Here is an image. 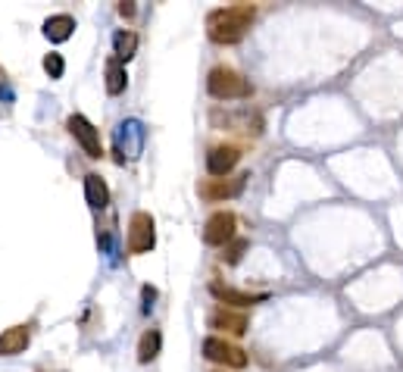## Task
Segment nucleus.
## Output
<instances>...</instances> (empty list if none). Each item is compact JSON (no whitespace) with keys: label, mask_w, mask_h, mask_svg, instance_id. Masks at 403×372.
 I'll return each mask as SVG.
<instances>
[{"label":"nucleus","mask_w":403,"mask_h":372,"mask_svg":"<svg viewBox=\"0 0 403 372\" xmlns=\"http://www.w3.org/2000/svg\"><path fill=\"white\" fill-rule=\"evenodd\" d=\"M0 97H10V88H7V72L0 69Z\"/></svg>","instance_id":"obj_22"},{"label":"nucleus","mask_w":403,"mask_h":372,"mask_svg":"<svg viewBox=\"0 0 403 372\" xmlns=\"http://www.w3.org/2000/svg\"><path fill=\"white\" fill-rule=\"evenodd\" d=\"M235 229H238L235 213H228V210L213 213L204 225V244H210V247H226L228 241H235Z\"/></svg>","instance_id":"obj_5"},{"label":"nucleus","mask_w":403,"mask_h":372,"mask_svg":"<svg viewBox=\"0 0 403 372\" xmlns=\"http://www.w3.org/2000/svg\"><path fill=\"white\" fill-rule=\"evenodd\" d=\"M247 247H250V241H247V238H235V241H228V247H226V254H222V260H226L228 266L241 263V257L247 254Z\"/></svg>","instance_id":"obj_18"},{"label":"nucleus","mask_w":403,"mask_h":372,"mask_svg":"<svg viewBox=\"0 0 403 372\" xmlns=\"http://www.w3.org/2000/svg\"><path fill=\"white\" fill-rule=\"evenodd\" d=\"M253 19H257V7L253 3H235V7L213 10L206 16V34H210L213 44H238L247 34Z\"/></svg>","instance_id":"obj_1"},{"label":"nucleus","mask_w":403,"mask_h":372,"mask_svg":"<svg viewBox=\"0 0 403 372\" xmlns=\"http://www.w3.org/2000/svg\"><path fill=\"white\" fill-rule=\"evenodd\" d=\"M210 294L216 300H222V304H235V307H253V304H263V300H266V294H244V291H238L232 285H222V282H213Z\"/></svg>","instance_id":"obj_10"},{"label":"nucleus","mask_w":403,"mask_h":372,"mask_svg":"<svg viewBox=\"0 0 403 372\" xmlns=\"http://www.w3.org/2000/svg\"><path fill=\"white\" fill-rule=\"evenodd\" d=\"M113 50H116V60L119 63H129L131 56H135V50H138V34L131 32V28H122V32H116L113 34Z\"/></svg>","instance_id":"obj_17"},{"label":"nucleus","mask_w":403,"mask_h":372,"mask_svg":"<svg viewBox=\"0 0 403 372\" xmlns=\"http://www.w3.org/2000/svg\"><path fill=\"white\" fill-rule=\"evenodd\" d=\"M204 357L210 360V363L228 366V369H244L247 366V353L241 351L238 344H232V341L219 338V335H210V338L204 341Z\"/></svg>","instance_id":"obj_3"},{"label":"nucleus","mask_w":403,"mask_h":372,"mask_svg":"<svg viewBox=\"0 0 403 372\" xmlns=\"http://www.w3.org/2000/svg\"><path fill=\"white\" fill-rule=\"evenodd\" d=\"M119 16L131 19V16H135V3H119Z\"/></svg>","instance_id":"obj_21"},{"label":"nucleus","mask_w":403,"mask_h":372,"mask_svg":"<svg viewBox=\"0 0 403 372\" xmlns=\"http://www.w3.org/2000/svg\"><path fill=\"white\" fill-rule=\"evenodd\" d=\"M206 91L216 101H241V97L253 94V85L232 66H213L206 75Z\"/></svg>","instance_id":"obj_2"},{"label":"nucleus","mask_w":403,"mask_h":372,"mask_svg":"<svg viewBox=\"0 0 403 372\" xmlns=\"http://www.w3.org/2000/svg\"><path fill=\"white\" fill-rule=\"evenodd\" d=\"M157 244V225H153L151 213L138 210L129 219V254H147Z\"/></svg>","instance_id":"obj_4"},{"label":"nucleus","mask_w":403,"mask_h":372,"mask_svg":"<svg viewBox=\"0 0 403 372\" xmlns=\"http://www.w3.org/2000/svg\"><path fill=\"white\" fill-rule=\"evenodd\" d=\"M238 160H241V150L235 144H219V147H213L206 154V172L213 178H226L238 166Z\"/></svg>","instance_id":"obj_7"},{"label":"nucleus","mask_w":403,"mask_h":372,"mask_svg":"<svg viewBox=\"0 0 403 372\" xmlns=\"http://www.w3.org/2000/svg\"><path fill=\"white\" fill-rule=\"evenodd\" d=\"M160 347H163V335H160L157 329H147V332L141 335V341H138V363H151V360H157Z\"/></svg>","instance_id":"obj_15"},{"label":"nucleus","mask_w":403,"mask_h":372,"mask_svg":"<svg viewBox=\"0 0 403 372\" xmlns=\"http://www.w3.org/2000/svg\"><path fill=\"white\" fill-rule=\"evenodd\" d=\"M72 32H76V19L69 13H60V16H50L47 22H44V38L54 41V44H63V41L72 38Z\"/></svg>","instance_id":"obj_13"},{"label":"nucleus","mask_w":403,"mask_h":372,"mask_svg":"<svg viewBox=\"0 0 403 372\" xmlns=\"http://www.w3.org/2000/svg\"><path fill=\"white\" fill-rule=\"evenodd\" d=\"M250 176H238L232 178V182H226V178H210V182L200 185V197H206V200H226V197H238L241 191H244V182Z\"/></svg>","instance_id":"obj_9"},{"label":"nucleus","mask_w":403,"mask_h":372,"mask_svg":"<svg viewBox=\"0 0 403 372\" xmlns=\"http://www.w3.org/2000/svg\"><path fill=\"white\" fill-rule=\"evenodd\" d=\"M144 313H147V310H151V300L153 298H157V288H151V285H144Z\"/></svg>","instance_id":"obj_20"},{"label":"nucleus","mask_w":403,"mask_h":372,"mask_svg":"<svg viewBox=\"0 0 403 372\" xmlns=\"http://www.w3.org/2000/svg\"><path fill=\"white\" fill-rule=\"evenodd\" d=\"M85 200H88L91 210H103L109 203V188L97 172H88V176H85Z\"/></svg>","instance_id":"obj_14"},{"label":"nucleus","mask_w":403,"mask_h":372,"mask_svg":"<svg viewBox=\"0 0 403 372\" xmlns=\"http://www.w3.org/2000/svg\"><path fill=\"white\" fill-rule=\"evenodd\" d=\"M66 129H69V135H72L78 144H82L85 154H88L91 160H100V156H103L100 135H97V129L91 125L88 119H85V116H78V113H76V116H69V119H66Z\"/></svg>","instance_id":"obj_6"},{"label":"nucleus","mask_w":403,"mask_h":372,"mask_svg":"<svg viewBox=\"0 0 403 372\" xmlns=\"http://www.w3.org/2000/svg\"><path fill=\"white\" fill-rule=\"evenodd\" d=\"M125 85H129V72H125V66L113 56V60H107V94H122Z\"/></svg>","instance_id":"obj_16"},{"label":"nucleus","mask_w":403,"mask_h":372,"mask_svg":"<svg viewBox=\"0 0 403 372\" xmlns=\"http://www.w3.org/2000/svg\"><path fill=\"white\" fill-rule=\"evenodd\" d=\"M210 329H219V332H228V335H244L247 332V316L244 313H232L226 307L210 313Z\"/></svg>","instance_id":"obj_12"},{"label":"nucleus","mask_w":403,"mask_h":372,"mask_svg":"<svg viewBox=\"0 0 403 372\" xmlns=\"http://www.w3.org/2000/svg\"><path fill=\"white\" fill-rule=\"evenodd\" d=\"M141 144H144V129L138 119H129L119 125L116 132V150H119V163L125 160V156H138L141 154Z\"/></svg>","instance_id":"obj_8"},{"label":"nucleus","mask_w":403,"mask_h":372,"mask_svg":"<svg viewBox=\"0 0 403 372\" xmlns=\"http://www.w3.org/2000/svg\"><path fill=\"white\" fill-rule=\"evenodd\" d=\"M32 341V329L28 325H13L7 332H0V357H16L22 353Z\"/></svg>","instance_id":"obj_11"},{"label":"nucleus","mask_w":403,"mask_h":372,"mask_svg":"<svg viewBox=\"0 0 403 372\" xmlns=\"http://www.w3.org/2000/svg\"><path fill=\"white\" fill-rule=\"evenodd\" d=\"M44 72H47L50 79H63V72H66V60H63L60 54H47L44 56Z\"/></svg>","instance_id":"obj_19"}]
</instances>
